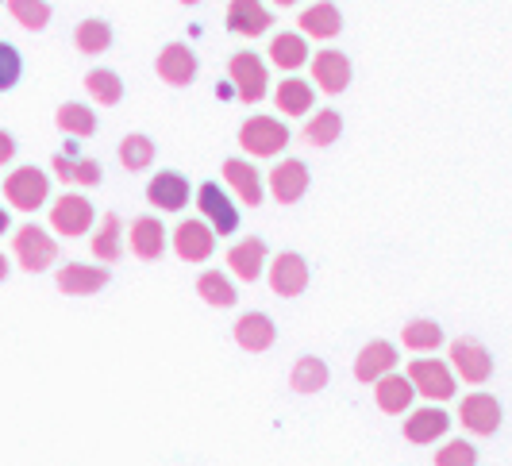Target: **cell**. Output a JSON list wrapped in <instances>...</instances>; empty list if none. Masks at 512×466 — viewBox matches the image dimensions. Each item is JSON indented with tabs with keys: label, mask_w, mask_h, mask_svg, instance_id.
Listing matches in <instances>:
<instances>
[{
	"label": "cell",
	"mask_w": 512,
	"mask_h": 466,
	"mask_svg": "<svg viewBox=\"0 0 512 466\" xmlns=\"http://www.w3.org/2000/svg\"><path fill=\"white\" fill-rule=\"evenodd\" d=\"M239 147L255 158H274L289 147V128L282 120H270V116H251L243 128H239Z\"/></svg>",
	"instance_id": "6da1fadb"
},
{
	"label": "cell",
	"mask_w": 512,
	"mask_h": 466,
	"mask_svg": "<svg viewBox=\"0 0 512 466\" xmlns=\"http://www.w3.org/2000/svg\"><path fill=\"white\" fill-rule=\"evenodd\" d=\"M4 197H8V205L20 208V212H35V208L47 205L51 182H47V174L39 166H20V170H12L4 178Z\"/></svg>",
	"instance_id": "7a4b0ae2"
},
{
	"label": "cell",
	"mask_w": 512,
	"mask_h": 466,
	"mask_svg": "<svg viewBox=\"0 0 512 466\" xmlns=\"http://www.w3.org/2000/svg\"><path fill=\"white\" fill-rule=\"evenodd\" d=\"M228 74L239 89V101L243 104H258L270 89V74H266V62L258 58L255 51H239L228 62Z\"/></svg>",
	"instance_id": "3957f363"
},
{
	"label": "cell",
	"mask_w": 512,
	"mask_h": 466,
	"mask_svg": "<svg viewBox=\"0 0 512 466\" xmlns=\"http://www.w3.org/2000/svg\"><path fill=\"white\" fill-rule=\"evenodd\" d=\"M12 247H16V259H20V266H24L27 274H43L58 259V243L39 224H24L16 232V239H12Z\"/></svg>",
	"instance_id": "277c9868"
},
{
	"label": "cell",
	"mask_w": 512,
	"mask_h": 466,
	"mask_svg": "<svg viewBox=\"0 0 512 466\" xmlns=\"http://www.w3.org/2000/svg\"><path fill=\"white\" fill-rule=\"evenodd\" d=\"M93 220H97V208L89 205L81 193H62L51 208V228L58 235H66V239L85 235L93 228Z\"/></svg>",
	"instance_id": "5b68a950"
},
{
	"label": "cell",
	"mask_w": 512,
	"mask_h": 466,
	"mask_svg": "<svg viewBox=\"0 0 512 466\" xmlns=\"http://www.w3.org/2000/svg\"><path fill=\"white\" fill-rule=\"evenodd\" d=\"M409 382L412 389H420V397H432V401H451L455 397V374L439 359H416L409 366Z\"/></svg>",
	"instance_id": "8992f818"
},
{
	"label": "cell",
	"mask_w": 512,
	"mask_h": 466,
	"mask_svg": "<svg viewBox=\"0 0 512 466\" xmlns=\"http://www.w3.org/2000/svg\"><path fill=\"white\" fill-rule=\"evenodd\" d=\"M459 420L462 428L474 432V436H493L501 428V401L489 397V393H470V397H462Z\"/></svg>",
	"instance_id": "52a82bcc"
},
{
	"label": "cell",
	"mask_w": 512,
	"mask_h": 466,
	"mask_svg": "<svg viewBox=\"0 0 512 466\" xmlns=\"http://www.w3.org/2000/svg\"><path fill=\"white\" fill-rule=\"evenodd\" d=\"M197 205H201L208 228H212L216 235H231L235 228H239V212H235L231 197L216 182H205L201 189H197Z\"/></svg>",
	"instance_id": "ba28073f"
},
{
	"label": "cell",
	"mask_w": 512,
	"mask_h": 466,
	"mask_svg": "<svg viewBox=\"0 0 512 466\" xmlns=\"http://www.w3.org/2000/svg\"><path fill=\"white\" fill-rule=\"evenodd\" d=\"M270 193L278 205H297L308 193V166L301 158H282L270 170Z\"/></svg>",
	"instance_id": "9c48e42d"
},
{
	"label": "cell",
	"mask_w": 512,
	"mask_h": 466,
	"mask_svg": "<svg viewBox=\"0 0 512 466\" xmlns=\"http://www.w3.org/2000/svg\"><path fill=\"white\" fill-rule=\"evenodd\" d=\"M174 251L181 262H205L216 251V232L205 220H181L174 228Z\"/></svg>",
	"instance_id": "30bf717a"
},
{
	"label": "cell",
	"mask_w": 512,
	"mask_h": 466,
	"mask_svg": "<svg viewBox=\"0 0 512 466\" xmlns=\"http://www.w3.org/2000/svg\"><path fill=\"white\" fill-rule=\"evenodd\" d=\"M108 270L104 266H81V262H66L58 274H54V285L66 293V297H89V293H101L108 285Z\"/></svg>",
	"instance_id": "8fae6325"
},
{
	"label": "cell",
	"mask_w": 512,
	"mask_h": 466,
	"mask_svg": "<svg viewBox=\"0 0 512 466\" xmlns=\"http://www.w3.org/2000/svg\"><path fill=\"white\" fill-rule=\"evenodd\" d=\"M451 363L459 366V374L466 382H474V386H482L489 374H493V355H489L478 339H470V336L451 343Z\"/></svg>",
	"instance_id": "7c38bea8"
},
{
	"label": "cell",
	"mask_w": 512,
	"mask_h": 466,
	"mask_svg": "<svg viewBox=\"0 0 512 466\" xmlns=\"http://www.w3.org/2000/svg\"><path fill=\"white\" fill-rule=\"evenodd\" d=\"M154 66H158V78L166 85H174V89H185L189 81L197 78V54L189 51L185 43H166Z\"/></svg>",
	"instance_id": "4fadbf2b"
},
{
	"label": "cell",
	"mask_w": 512,
	"mask_h": 466,
	"mask_svg": "<svg viewBox=\"0 0 512 466\" xmlns=\"http://www.w3.org/2000/svg\"><path fill=\"white\" fill-rule=\"evenodd\" d=\"M312 58V81L324 89V93H343L351 85V58L343 51H320L308 54Z\"/></svg>",
	"instance_id": "5bb4252c"
},
{
	"label": "cell",
	"mask_w": 512,
	"mask_h": 466,
	"mask_svg": "<svg viewBox=\"0 0 512 466\" xmlns=\"http://www.w3.org/2000/svg\"><path fill=\"white\" fill-rule=\"evenodd\" d=\"M274 27V16L266 12L262 0H231L228 4V31L243 35V39H258Z\"/></svg>",
	"instance_id": "9a60e30c"
},
{
	"label": "cell",
	"mask_w": 512,
	"mask_h": 466,
	"mask_svg": "<svg viewBox=\"0 0 512 466\" xmlns=\"http://www.w3.org/2000/svg\"><path fill=\"white\" fill-rule=\"evenodd\" d=\"M270 289L278 297H301L308 289V262L301 255H293V251L278 255L274 266H270Z\"/></svg>",
	"instance_id": "2e32d148"
},
{
	"label": "cell",
	"mask_w": 512,
	"mask_h": 466,
	"mask_svg": "<svg viewBox=\"0 0 512 466\" xmlns=\"http://www.w3.org/2000/svg\"><path fill=\"white\" fill-rule=\"evenodd\" d=\"M235 343L243 347V351H270L274 347V339H278V328H274V320L266 316V312H247V316H239L235 320Z\"/></svg>",
	"instance_id": "e0dca14e"
},
{
	"label": "cell",
	"mask_w": 512,
	"mask_h": 466,
	"mask_svg": "<svg viewBox=\"0 0 512 466\" xmlns=\"http://www.w3.org/2000/svg\"><path fill=\"white\" fill-rule=\"evenodd\" d=\"M147 201L154 208H162V212H181V208L189 205V182L181 178L178 170H162L147 185Z\"/></svg>",
	"instance_id": "ac0fdd59"
},
{
	"label": "cell",
	"mask_w": 512,
	"mask_h": 466,
	"mask_svg": "<svg viewBox=\"0 0 512 466\" xmlns=\"http://www.w3.org/2000/svg\"><path fill=\"white\" fill-rule=\"evenodd\" d=\"M131 251L143 262H154L166 255V224L158 216H139L131 224Z\"/></svg>",
	"instance_id": "d6986e66"
},
{
	"label": "cell",
	"mask_w": 512,
	"mask_h": 466,
	"mask_svg": "<svg viewBox=\"0 0 512 466\" xmlns=\"http://www.w3.org/2000/svg\"><path fill=\"white\" fill-rule=\"evenodd\" d=\"M224 182L239 193L243 205H251V208L262 205V174H258L247 158H228V162H224Z\"/></svg>",
	"instance_id": "ffe728a7"
},
{
	"label": "cell",
	"mask_w": 512,
	"mask_h": 466,
	"mask_svg": "<svg viewBox=\"0 0 512 466\" xmlns=\"http://www.w3.org/2000/svg\"><path fill=\"white\" fill-rule=\"evenodd\" d=\"M393 366H397V347L385 343V339H374V343L362 347L359 359H355V378L359 382H378L385 370H393Z\"/></svg>",
	"instance_id": "44dd1931"
},
{
	"label": "cell",
	"mask_w": 512,
	"mask_h": 466,
	"mask_svg": "<svg viewBox=\"0 0 512 466\" xmlns=\"http://www.w3.org/2000/svg\"><path fill=\"white\" fill-rule=\"evenodd\" d=\"M412 382L409 378H401V374H393V370H385L382 378L374 382V397H378V409L389 416H397V413H405L412 405Z\"/></svg>",
	"instance_id": "7402d4cb"
},
{
	"label": "cell",
	"mask_w": 512,
	"mask_h": 466,
	"mask_svg": "<svg viewBox=\"0 0 512 466\" xmlns=\"http://www.w3.org/2000/svg\"><path fill=\"white\" fill-rule=\"evenodd\" d=\"M262 262H266V243H262L258 235L243 239V243H235V247L228 251V266L235 270L239 282H258Z\"/></svg>",
	"instance_id": "603a6c76"
},
{
	"label": "cell",
	"mask_w": 512,
	"mask_h": 466,
	"mask_svg": "<svg viewBox=\"0 0 512 466\" xmlns=\"http://www.w3.org/2000/svg\"><path fill=\"white\" fill-rule=\"evenodd\" d=\"M447 428H451V416L447 409H420V413H412L405 420V440L409 443H436L439 436H447Z\"/></svg>",
	"instance_id": "cb8c5ba5"
},
{
	"label": "cell",
	"mask_w": 512,
	"mask_h": 466,
	"mask_svg": "<svg viewBox=\"0 0 512 466\" xmlns=\"http://www.w3.org/2000/svg\"><path fill=\"white\" fill-rule=\"evenodd\" d=\"M301 31L312 35V39H335L339 31H343V12L335 8L332 0H324V4H312L301 12Z\"/></svg>",
	"instance_id": "d4e9b609"
},
{
	"label": "cell",
	"mask_w": 512,
	"mask_h": 466,
	"mask_svg": "<svg viewBox=\"0 0 512 466\" xmlns=\"http://www.w3.org/2000/svg\"><path fill=\"white\" fill-rule=\"evenodd\" d=\"M274 101L282 108L285 116H308L312 112V101H316V89L301 78H285L274 93Z\"/></svg>",
	"instance_id": "484cf974"
},
{
	"label": "cell",
	"mask_w": 512,
	"mask_h": 466,
	"mask_svg": "<svg viewBox=\"0 0 512 466\" xmlns=\"http://www.w3.org/2000/svg\"><path fill=\"white\" fill-rule=\"evenodd\" d=\"M270 58H274V66H282V70H297V66H305L308 62L305 35H297V31H282V35H274V43H270Z\"/></svg>",
	"instance_id": "4316f807"
},
{
	"label": "cell",
	"mask_w": 512,
	"mask_h": 466,
	"mask_svg": "<svg viewBox=\"0 0 512 466\" xmlns=\"http://www.w3.org/2000/svg\"><path fill=\"white\" fill-rule=\"evenodd\" d=\"M54 174H58L66 185H101V162H93V158L58 155L54 158Z\"/></svg>",
	"instance_id": "83f0119b"
},
{
	"label": "cell",
	"mask_w": 512,
	"mask_h": 466,
	"mask_svg": "<svg viewBox=\"0 0 512 466\" xmlns=\"http://www.w3.org/2000/svg\"><path fill=\"white\" fill-rule=\"evenodd\" d=\"M339 135H343V116H339L335 108L316 112V116L305 124V131H301V139H305L308 147H328V143H335Z\"/></svg>",
	"instance_id": "f1b7e54d"
},
{
	"label": "cell",
	"mask_w": 512,
	"mask_h": 466,
	"mask_svg": "<svg viewBox=\"0 0 512 466\" xmlns=\"http://www.w3.org/2000/svg\"><path fill=\"white\" fill-rule=\"evenodd\" d=\"M289 386L297 389V393H320V389L328 386V363H324V359H316V355L297 359L293 374H289Z\"/></svg>",
	"instance_id": "f546056e"
},
{
	"label": "cell",
	"mask_w": 512,
	"mask_h": 466,
	"mask_svg": "<svg viewBox=\"0 0 512 466\" xmlns=\"http://www.w3.org/2000/svg\"><path fill=\"white\" fill-rule=\"evenodd\" d=\"M197 293L205 297V305H212V309H231V305H235V285H231L228 274H220V270H205V274L197 278Z\"/></svg>",
	"instance_id": "4dcf8cb0"
},
{
	"label": "cell",
	"mask_w": 512,
	"mask_h": 466,
	"mask_svg": "<svg viewBox=\"0 0 512 466\" xmlns=\"http://www.w3.org/2000/svg\"><path fill=\"white\" fill-rule=\"evenodd\" d=\"M74 47L81 54H104L112 47V27L104 20H81L74 27Z\"/></svg>",
	"instance_id": "1f68e13d"
},
{
	"label": "cell",
	"mask_w": 512,
	"mask_h": 466,
	"mask_svg": "<svg viewBox=\"0 0 512 466\" xmlns=\"http://www.w3.org/2000/svg\"><path fill=\"white\" fill-rule=\"evenodd\" d=\"M54 124L66 131V135H81V139H89L93 131H97V116L85 108V104L77 101H66L58 108V116H54Z\"/></svg>",
	"instance_id": "d6a6232c"
},
{
	"label": "cell",
	"mask_w": 512,
	"mask_h": 466,
	"mask_svg": "<svg viewBox=\"0 0 512 466\" xmlns=\"http://www.w3.org/2000/svg\"><path fill=\"white\" fill-rule=\"evenodd\" d=\"M120 232H124V224H120V216L116 212H108L101 220V228L93 235V255L101 262H116L120 259Z\"/></svg>",
	"instance_id": "836d02e7"
},
{
	"label": "cell",
	"mask_w": 512,
	"mask_h": 466,
	"mask_svg": "<svg viewBox=\"0 0 512 466\" xmlns=\"http://www.w3.org/2000/svg\"><path fill=\"white\" fill-rule=\"evenodd\" d=\"M401 343L412 351H436V347H443V328L436 320H409L401 332Z\"/></svg>",
	"instance_id": "e575fe53"
},
{
	"label": "cell",
	"mask_w": 512,
	"mask_h": 466,
	"mask_svg": "<svg viewBox=\"0 0 512 466\" xmlns=\"http://www.w3.org/2000/svg\"><path fill=\"white\" fill-rule=\"evenodd\" d=\"M8 12L27 31H43V27L51 24V4L47 0H8Z\"/></svg>",
	"instance_id": "d590c367"
},
{
	"label": "cell",
	"mask_w": 512,
	"mask_h": 466,
	"mask_svg": "<svg viewBox=\"0 0 512 466\" xmlns=\"http://www.w3.org/2000/svg\"><path fill=\"white\" fill-rule=\"evenodd\" d=\"M85 89H89L93 101H101V104L124 101V81L116 78L112 70H89V74H85Z\"/></svg>",
	"instance_id": "8d00e7d4"
},
{
	"label": "cell",
	"mask_w": 512,
	"mask_h": 466,
	"mask_svg": "<svg viewBox=\"0 0 512 466\" xmlns=\"http://www.w3.org/2000/svg\"><path fill=\"white\" fill-rule=\"evenodd\" d=\"M120 162H124V170L139 174L143 166H151L154 162V143L147 139V135H128V139L120 143Z\"/></svg>",
	"instance_id": "74e56055"
},
{
	"label": "cell",
	"mask_w": 512,
	"mask_h": 466,
	"mask_svg": "<svg viewBox=\"0 0 512 466\" xmlns=\"http://www.w3.org/2000/svg\"><path fill=\"white\" fill-rule=\"evenodd\" d=\"M24 74V58L12 43H0V89H12Z\"/></svg>",
	"instance_id": "f35d334b"
},
{
	"label": "cell",
	"mask_w": 512,
	"mask_h": 466,
	"mask_svg": "<svg viewBox=\"0 0 512 466\" xmlns=\"http://www.w3.org/2000/svg\"><path fill=\"white\" fill-rule=\"evenodd\" d=\"M436 463L439 466H474L478 463V451H474L470 443L455 440V443H447V447H439Z\"/></svg>",
	"instance_id": "ab89813d"
},
{
	"label": "cell",
	"mask_w": 512,
	"mask_h": 466,
	"mask_svg": "<svg viewBox=\"0 0 512 466\" xmlns=\"http://www.w3.org/2000/svg\"><path fill=\"white\" fill-rule=\"evenodd\" d=\"M12 155H16V139H12L8 131H0V166H8Z\"/></svg>",
	"instance_id": "60d3db41"
},
{
	"label": "cell",
	"mask_w": 512,
	"mask_h": 466,
	"mask_svg": "<svg viewBox=\"0 0 512 466\" xmlns=\"http://www.w3.org/2000/svg\"><path fill=\"white\" fill-rule=\"evenodd\" d=\"M8 232V212H4V208H0V235Z\"/></svg>",
	"instance_id": "b9f144b4"
},
{
	"label": "cell",
	"mask_w": 512,
	"mask_h": 466,
	"mask_svg": "<svg viewBox=\"0 0 512 466\" xmlns=\"http://www.w3.org/2000/svg\"><path fill=\"white\" fill-rule=\"evenodd\" d=\"M4 278H8V259L0 255V282H4Z\"/></svg>",
	"instance_id": "7bdbcfd3"
},
{
	"label": "cell",
	"mask_w": 512,
	"mask_h": 466,
	"mask_svg": "<svg viewBox=\"0 0 512 466\" xmlns=\"http://www.w3.org/2000/svg\"><path fill=\"white\" fill-rule=\"evenodd\" d=\"M274 4H282V8H289V4H297V0H274Z\"/></svg>",
	"instance_id": "ee69618b"
},
{
	"label": "cell",
	"mask_w": 512,
	"mask_h": 466,
	"mask_svg": "<svg viewBox=\"0 0 512 466\" xmlns=\"http://www.w3.org/2000/svg\"><path fill=\"white\" fill-rule=\"evenodd\" d=\"M181 4H201V0H181Z\"/></svg>",
	"instance_id": "f6af8a7d"
}]
</instances>
